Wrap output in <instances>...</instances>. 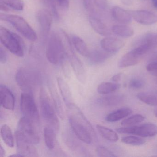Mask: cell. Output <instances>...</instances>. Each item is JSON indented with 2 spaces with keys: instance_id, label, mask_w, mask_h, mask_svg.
I'll return each instance as SVG.
<instances>
[{
  "instance_id": "cell-1",
  "label": "cell",
  "mask_w": 157,
  "mask_h": 157,
  "mask_svg": "<svg viewBox=\"0 0 157 157\" xmlns=\"http://www.w3.org/2000/svg\"><path fill=\"white\" fill-rule=\"evenodd\" d=\"M67 107L68 120L71 129L77 137L86 144H90L95 137L94 129L81 110L74 103Z\"/></svg>"
},
{
  "instance_id": "cell-2",
  "label": "cell",
  "mask_w": 157,
  "mask_h": 157,
  "mask_svg": "<svg viewBox=\"0 0 157 157\" xmlns=\"http://www.w3.org/2000/svg\"><path fill=\"white\" fill-rule=\"evenodd\" d=\"M46 56L50 63L58 65L63 62L66 56V48L62 38L55 32L49 35L46 49Z\"/></svg>"
},
{
  "instance_id": "cell-3",
  "label": "cell",
  "mask_w": 157,
  "mask_h": 157,
  "mask_svg": "<svg viewBox=\"0 0 157 157\" xmlns=\"http://www.w3.org/2000/svg\"><path fill=\"white\" fill-rule=\"evenodd\" d=\"M0 40L10 52L17 56L24 55V43L18 35L2 26L0 27Z\"/></svg>"
},
{
  "instance_id": "cell-4",
  "label": "cell",
  "mask_w": 157,
  "mask_h": 157,
  "mask_svg": "<svg viewBox=\"0 0 157 157\" xmlns=\"http://www.w3.org/2000/svg\"><path fill=\"white\" fill-rule=\"evenodd\" d=\"M40 75L35 71L25 68L18 70L15 75V81L23 92L32 94L33 89L40 84Z\"/></svg>"
},
{
  "instance_id": "cell-5",
  "label": "cell",
  "mask_w": 157,
  "mask_h": 157,
  "mask_svg": "<svg viewBox=\"0 0 157 157\" xmlns=\"http://www.w3.org/2000/svg\"><path fill=\"white\" fill-rule=\"evenodd\" d=\"M0 18L2 21L8 22L19 33L28 40L34 42L37 39V36L34 29L21 17L1 13Z\"/></svg>"
},
{
  "instance_id": "cell-6",
  "label": "cell",
  "mask_w": 157,
  "mask_h": 157,
  "mask_svg": "<svg viewBox=\"0 0 157 157\" xmlns=\"http://www.w3.org/2000/svg\"><path fill=\"white\" fill-rule=\"evenodd\" d=\"M39 99L41 114L43 118L55 130L58 131L60 127L59 120L52 106L47 92L44 89H42L40 90Z\"/></svg>"
},
{
  "instance_id": "cell-7",
  "label": "cell",
  "mask_w": 157,
  "mask_h": 157,
  "mask_svg": "<svg viewBox=\"0 0 157 157\" xmlns=\"http://www.w3.org/2000/svg\"><path fill=\"white\" fill-rule=\"evenodd\" d=\"M20 105L24 117L35 123L39 122V112L32 94L23 92L21 94Z\"/></svg>"
},
{
  "instance_id": "cell-8",
  "label": "cell",
  "mask_w": 157,
  "mask_h": 157,
  "mask_svg": "<svg viewBox=\"0 0 157 157\" xmlns=\"http://www.w3.org/2000/svg\"><path fill=\"white\" fill-rule=\"evenodd\" d=\"M116 131L119 134H130L142 138L151 137L157 135V126L152 123H147L140 125L119 128Z\"/></svg>"
},
{
  "instance_id": "cell-9",
  "label": "cell",
  "mask_w": 157,
  "mask_h": 157,
  "mask_svg": "<svg viewBox=\"0 0 157 157\" xmlns=\"http://www.w3.org/2000/svg\"><path fill=\"white\" fill-rule=\"evenodd\" d=\"M34 123L23 117L19 121L17 130L34 144H36L40 141V137Z\"/></svg>"
},
{
  "instance_id": "cell-10",
  "label": "cell",
  "mask_w": 157,
  "mask_h": 157,
  "mask_svg": "<svg viewBox=\"0 0 157 157\" xmlns=\"http://www.w3.org/2000/svg\"><path fill=\"white\" fill-rule=\"evenodd\" d=\"M15 140L18 152L24 157H38L37 149L35 144L24 136L18 131L15 132Z\"/></svg>"
},
{
  "instance_id": "cell-11",
  "label": "cell",
  "mask_w": 157,
  "mask_h": 157,
  "mask_svg": "<svg viewBox=\"0 0 157 157\" xmlns=\"http://www.w3.org/2000/svg\"><path fill=\"white\" fill-rule=\"evenodd\" d=\"M52 16L50 12L47 10H40L37 12L36 17L43 42L46 41L48 37L52 25Z\"/></svg>"
},
{
  "instance_id": "cell-12",
  "label": "cell",
  "mask_w": 157,
  "mask_h": 157,
  "mask_svg": "<svg viewBox=\"0 0 157 157\" xmlns=\"http://www.w3.org/2000/svg\"><path fill=\"white\" fill-rule=\"evenodd\" d=\"M1 105L7 110L13 111L15 107V99L12 92L3 84L0 85Z\"/></svg>"
},
{
  "instance_id": "cell-13",
  "label": "cell",
  "mask_w": 157,
  "mask_h": 157,
  "mask_svg": "<svg viewBox=\"0 0 157 157\" xmlns=\"http://www.w3.org/2000/svg\"><path fill=\"white\" fill-rule=\"evenodd\" d=\"M132 18L139 23L143 25H151L157 22V15L146 10L131 11Z\"/></svg>"
},
{
  "instance_id": "cell-14",
  "label": "cell",
  "mask_w": 157,
  "mask_h": 157,
  "mask_svg": "<svg viewBox=\"0 0 157 157\" xmlns=\"http://www.w3.org/2000/svg\"><path fill=\"white\" fill-rule=\"evenodd\" d=\"M143 56L136 49H134L132 51L126 53L121 58L118 62V67L123 68L135 66L141 60Z\"/></svg>"
},
{
  "instance_id": "cell-15",
  "label": "cell",
  "mask_w": 157,
  "mask_h": 157,
  "mask_svg": "<svg viewBox=\"0 0 157 157\" xmlns=\"http://www.w3.org/2000/svg\"><path fill=\"white\" fill-rule=\"evenodd\" d=\"M89 21L94 30L99 34L103 36H108L111 33L105 23L97 16L96 13H90Z\"/></svg>"
},
{
  "instance_id": "cell-16",
  "label": "cell",
  "mask_w": 157,
  "mask_h": 157,
  "mask_svg": "<svg viewBox=\"0 0 157 157\" xmlns=\"http://www.w3.org/2000/svg\"><path fill=\"white\" fill-rule=\"evenodd\" d=\"M123 40L113 37H107L102 39L101 45L103 49L111 53H115L124 45Z\"/></svg>"
},
{
  "instance_id": "cell-17",
  "label": "cell",
  "mask_w": 157,
  "mask_h": 157,
  "mask_svg": "<svg viewBox=\"0 0 157 157\" xmlns=\"http://www.w3.org/2000/svg\"><path fill=\"white\" fill-rule=\"evenodd\" d=\"M69 57L71 59V66L76 77L81 82H84L86 79V72L83 65L73 53L72 50H70Z\"/></svg>"
},
{
  "instance_id": "cell-18",
  "label": "cell",
  "mask_w": 157,
  "mask_h": 157,
  "mask_svg": "<svg viewBox=\"0 0 157 157\" xmlns=\"http://www.w3.org/2000/svg\"><path fill=\"white\" fill-rule=\"evenodd\" d=\"M124 96L120 94H112L101 97L97 100V104L104 107L117 106L123 102Z\"/></svg>"
},
{
  "instance_id": "cell-19",
  "label": "cell",
  "mask_w": 157,
  "mask_h": 157,
  "mask_svg": "<svg viewBox=\"0 0 157 157\" xmlns=\"http://www.w3.org/2000/svg\"><path fill=\"white\" fill-rule=\"evenodd\" d=\"M57 82L60 94L66 106H69L73 103L72 94L67 83L62 78L59 77L57 78Z\"/></svg>"
},
{
  "instance_id": "cell-20",
  "label": "cell",
  "mask_w": 157,
  "mask_h": 157,
  "mask_svg": "<svg viewBox=\"0 0 157 157\" xmlns=\"http://www.w3.org/2000/svg\"><path fill=\"white\" fill-rule=\"evenodd\" d=\"M112 14L113 18L118 22L122 24H128L132 20L130 13L120 7L115 6L112 9Z\"/></svg>"
},
{
  "instance_id": "cell-21",
  "label": "cell",
  "mask_w": 157,
  "mask_h": 157,
  "mask_svg": "<svg viewBox=\"0 0 157 157\" xmlns=\"http://www.w3.org/2000/svg\"><path fill=\"white\" fill-rule=\"evenodd\" d=\"M113 54L104 49L102 50L96 49L90 51L88 58L92 64H99L107 60Z\"/></svg>"
},
{
  "instance_id": "cell-22",
  "label": "cell",
  "mask_w": 157,
  "mask_h": 157,
  "mask_svg": "<svg viewBox=\"0 0 157 157\" xmlns=\"http://www.w3.org/2000/svg\"><path fill=\"white\" fill-rule=\"evenodd\" d=\"M131 109L127 107H124L112 112L106 117L105 120L109 122H115L119 121L132 113Z\"/></svg>"
},
{
  "instance_id": "cell-23",
  "label": "cell",
  "mask_w": 157,
  "mask_h": 157,
  "mask_svg": "<svg viewBox=\"0 0 157 157\" xmlns=\"http://www.w3.org/2000/svg\"><path fill=\"white\" fill-rule=\"evenodd\" d=\"M44 132L46 146L49 150H53L56 145L55 129L48 125L45 127Z\"/></svg>"
},
{
  "instance_id": "cell-24",
  "label": "cell",
  "mask_w": 157,
  "mask_h": 157,
  "mask_svg": "<svg viewBox=\"0 0 157 157\" xmlns=\"http://www.w3.org/2000/svg\"><path fill=\"white\" fill-rule=\"evenodd\" d=\"M112 31L116 35L124 38L132 36L134 33L133 28L125 24L113 25Z\"/></svg>"
},
{
  "instance_id": "cell-25",
  "label": "cell",
  "mask_w": 157,
  "mask_h": 157,
  "mask_svg": "<svg viewBox=\"0 0 157 157\" xmlns=\"http://www.w3.org/2000/svg\"><path fill=\"white\" fill-rule=\"evenodd\" d=\"M71 42L75 49L80 54L88 57L90 51L86 43L82 38L77 36H73Z\"/></svg>"
},
{
  "instance_id": "cell-26",
  "label": "cell",
  "mask_w": 157,
  "mask_h": 157,
  "mask_svg": "<svg viewBox=\"0 0 157 157\" xmlns=\"http://www.w3.org/2000/svg\"><path fill=\"white\" fill-rule=\"evenodd\" d=\"M96 128L102 137L111 142H116L118 140V136L116 132L100 124L96 125Z\"/></svg>"
},
{
  "instance_id": "cell-27",
  "label": "cell",
  "mask_w": 157,
  "mask_h": 157,
  "mask_svg": "<svg viewBox=\"0 0 157 157\" xmlns=\"http://www.w3.org/2000/svg\"><path fill=\"white\" fill-rule=\"evenodd\" d=\"M1 135L2 140L7 146L10 148L14 146V139L11 129L8 125L4 124L1 128Z\"/></svg>"
},
{
  "instance_id": "cell-28",
  "label": "cell",
  "mask_w": 157,
  "mask_h": 157,
  "mask_svg": "<svg viewBox=\"0 0 157 157\" xmlns=\"http://www.w3.org/2000/svg\"><path fill=\"white\" fill-rule=\"evenodd\" d=\"M120 84L117 82L113 83L104 82L100 84L97 87V92L101 94H108L116 91L120 88Z\"/></svg>"
},
{
  "instance_id": "cell-29",
  "label": "cell",
  "mask_w": 157,
  "mask_h": 157,
  "mask_svg": "<svg viewBox=\"0 0 157 157\" xmlns=\"http://www.w3.org/2000/svg\"><path fill=\"white\" fill-rule=\"evenodd\" d=\"M50 91L52 95V98L53 99L56 111L60 118L61 119H64L65 117V113H64L62 102L56 90L52 87L50 88Z\"/></svg>"
},
{
  "instance_id": "cell-30",
  "label": "cell",
  "mask_w": 157,
  "mask_h": 157,
  "mask_svg": "<svg viewBox=\"0 0 157 157\" xmlns=\"http://www.w3.org/2000/svg\"><path fill=\"white\" fill-rule=\"evenodd\" d=\"M138 99L142 102L151 105L157 106V95L147 92H140L137 94Z\"/></svg>"
},
{
  "instance_id": "cell-31",
  "label": "cell",
  "mask_w": 157,
  "mask_h": 157,
  "mask_svg": "<svg viewBox=\"0 0 157 157\" xmlns=\"http://www.w3.org/2000/svg\"><path fill=\"white\" fill-rule=\"evenodd\" d=\"M144 119L145 117L142 115L136 114L123 120L121 123V125L123 127L132 126L140 124L144 121Z\"/></svg>"
},
{
  "instance_id": "cell-32",
  "label": "cell",
  "mask_w": 157,
  "mask_h": 157,
  "mask_svg": "<svg viewBox=\"0 0 157 157\" xmlns=\"http://www.w3.org/2000/svg\"><path fill=\"white\" fill-rule=\"evenodd\" d=\"M0 3L4 4L10 10L22 11L24 8L23 0H0Z\"/></svg>"
},
{
  "instance_id": "cell-33",
  "label": "cell",
  "mask_w": 157,
  "mask_h": 157,
  "mask_svg": "<svg viewBox=\"0 0 157 157\" xmlns=\"http://www.w3.org/2000/svg\"><path fill=\"white\" fill-rule=\"evenodd\" d=\"M121 141L125 144L132 146H140L145 144L146 141L141 137L138 136H129L124 137Z\"/></svg>"
},
{
  "instance_id": "cell-34",
  "label": "cell",
  "mask_w": 157,
  "mask_h": 157,
  "mask_svg": "<svg viewBox=\"0 0 157 157\" xmlns=\"http://www.w3.org/2000/svg\"><path fill=\"white\" fill-rule=\"evenodd\" d=\"M144 36L145 43L148 45L151 49L157 47V33L147 34Z\"/></svg>"
},
{
  "instance_id": "cell-35",
  "label": "cell",
  "mask_w": 157,
  "mask_h": 157,
  "mask_svg": "<svg viewBox=\"0 0 157 157\" xmlns=\"http://www.w3.org/2000/svg\"><path fill=\"white\" fill-rule=\"evenodd\" d=\"M97 156L101 157H115L116 155L114 154L111 151L102 146H99L96 149Z\"/></svg>"
},
{
  "instance_id": "cell-36",
  "label": "cell",
  "mask_w": 157,
  "mask_h": 157,
  "mask_svg": "<svg viewBox=\"0 0 157 157\" xmlns=\"http://www.w3.org/2000/svg\"><path fill=\"white\" fill-rule=\"evenodd\" d=\"M144 82L139 79L135 78L131 80L129 82V86L133 89H139L144 86Z\"/></svg>"
},
{
  "instance_id": "cell-37",
  "label": "cell",
  "mask_w": 157,
  "mask_h": 157,
  "mask_svg": "<svg viewBox=\"0 0 157 157\" xmlns=\"http://www.w3.org/2000/svg\"><path fill=\"white\" fill-rule=\"evenodd\" d=\"M83 6L86 10L90 12V13H95L94 5L93 0H82Z\"/></svg>"
},
{
  "instance_id": "cell-38",
  "label": "cell",
  "mask_w": 157,
  "mask_h": 157,
  "mask_svg": "<svg viewBox=\"0 0 157 157\" xmlns=\"http://www.w3.org/2000/svg\"><path fill=\"white\" fill-rule=\"evenodd\" d=\"M94 6L101 10H105L108 6V0H93Z\"/></svg>"
},
{
  "instance_id": "cell-39",
  "label": "cell",
  "mask_w": 157,
  "mask_h": 157,
  "mask_svg": "<svg viewBox=\"0 0 157 157\" xmlns=\"http://www.w3.org/2000/svg\"><path fill=\"white\" fill-rule=\"evenodd\" d=\"M147 70L153 76L157 77V62L149 63L146 67Z\"/></svg>"
},
{
  "instance_id": "cell-40",
  "label": "cell",
  "mask_w": 157,
  "mask_h": 157,
  "mask_svg": "<svg viewBox=\"0 0 157 157\" xmlns=\"http://www.w3.org/2000/svg\"><path fill=\"white\" fill-rule=\"evenodd\" d=\"M56 2L58 7L63 10H67L69 8L70 0H56Z\"/></svg>"
},
{
  "instance_id": "cell-41",
  "label": "cell",
  "mask_w": 157,
  "mask_h": 157,
  "mask_svg": "<svg viewBox=\"0 0 157 157\" xmlns=\"http://www.w3.org/2000/svg\"><path fill=\"white\" fill-rule=\"evenodd\" d=\"M7 59H8V56H7V52L1 46L0 48V62L2 64H5L7 62Z\"/></svg>"
},
{
  "instance_id": "cell-42",
  "label": "cell",
  "mask_w": 157,
  "mask_h": 157,
  "mask_svg": "<svg viewBox=\"0 0 157 157\" xmlns=\"http://www.w3.org/2000/svg\"><path fill=\"white\" fill-rule=\"evenodd\" d=\"M122 73H118L113 76L111 80L115 82H118L122 78Z\"/></svg>"
},
{
  "instance_id": "cell-43",
  "label": "cell",
  "mask_w": 157,
  "mask_h": 157,
  "mask_svg": "<svg viewBox=\"0 0 157 157\" xmlns=\"http://www.w3.org/2000/svg\"><path fill=\"white\" fill-rule=\"evenodd\" d=\"M5 155H6V151H5L4 148L1 145L0 146V157H5Z\"/></svg>"
},
{
  "instance_id": "cell-44",
  "label": "cell",
  "mask_w": 157,
  "mask_h": 157,
  "mask_svg": "<svg viewBox=\"0 0 157 157\" xmlns=\"http://www.w3.org/2000/svg\"><path fill=\"white\" fill-rule=\"evenodd\" d=\"M122 1L126 5H128V4H130L132 3L133 0H122Z\"/></svg>"
},
{
  "instance_id": "cell-45",
  "label": "cell",
  "mask_w": 157,
  "mask_h": 157,
  "mask_svg": "<svg viewBox=\"0 0 157 157\" xmlns=\"http://www.w3.org/2000/svg\"><path fill=\"white\" fill-rule=\"evenodd\" d=\"M10 157H24L23 155H22V154H20L18 152V153H16L15 154H13V155H10Z\"/></svg>"
},
{
  "instance_id": "cell-46",
  "label": "cell",
  "mask_w": 157,
  "mask_h": 157,
  "mask_svg": "<svg viewBox=\"0 0 157 157\" xmlns=\"http://www.w3.org/2000/svg\"><path fill=\"white\" fill-rule=\"evenodd\" d=\"M153 6L157 10V0H151Z\"/></svg>"
},
{
  "instance_id": "cell-47",
  "label": "cell",
  "mask_w": 157,
  "mask_h": 157,
  "mask_svg": "<svg viewBox=\"0 0 157 157\" xmlns=\"http://www.w3.org/2000/svg\"><path fill=\"white\" fill-rule=\"evenodd\" d=\"M155 116H156V117H157V112L155 113Z\"/></svg>"
},
{
  "instance_id": "cell-48",
  "label": "cell",
  "mask_w": 157,
  "mask_h": 157,
  "mask_svg": "<svg viewBox=\"0 0 157 157\" xmlns=\"http://www.w3.org/2000/svg\"><path fill=\"white\" fill-rule=\"evenodd\" d=\"M156 151H157V148L156 149Z\"/></svg>"
}]
</instances>
